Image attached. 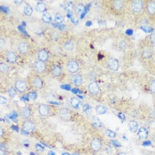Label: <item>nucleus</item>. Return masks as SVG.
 Wrapping results in <instances>:
<instances>
[{
	"label": "nucleus",
	"mask_w": 155,
	"mask_h": 155,
	"mask_svg": "<svg viewBox=\"0 0 155 155\" xmlns=\"http://www.w3.org/2000/svg\"><path fill=\"white\" fill-rule=\"evenodd\" d=\"M129 8L131 14L135 15H138L142 14L143 11L144 10V1H142V0H134V1H130Z\"/></svg>",
	"instance_id": "obj_1"
},
{
	"label": "nucleus",
	"mask_w": 155,
	"mask_h": 155,
	"mask_svg": "<svg viewBox=\"0 0 155 155\" xmlns=\"http://www.w3.org/2000/svg\"><path fill=\"white\" fill-rule=\"evenodd\" d=\"M140 53L143 59H150L153 56V49L152 45L149 43L144 44L141 49H140Z\"/></svg>",
	"instance_id": "obj_2"
},
{
	"label": "nucleus",
	"mask_w": 155,
	"mask_h": 155,
	"mask_svg": "<svg viewBox=\"0 0 155 155\" xmlns=\"http://www.w3.org/2000/svg\"><path fill=\"white\" fill-rule=\"evenodd\" d=\"M112 10L116 14H121L125 8V2L122 0H114L110 2Z\"/></svg>",
	"instance_id": "obj_3"
},
{
	"label": "nucleus",
	"mask_w": 155,
	"mask_h": 155,
	"mask_svg": "<svg viewBox=\"0 0 155 155\" xmlns=\"http://www.w3.org/2000/svg\"><path fill=\"white\" fill-rule=\"evenodd\" d=\"M144 10L150 18L155 20V1H144Z\"/></svg>",
	"instance_id": "obj_4"
},
{
	"label": "nucleus",
	"mask_w": 155,
	"mask_h": 155,
	"mask_svg": "<svg viewBox=\"0 0 155 155\" xmlns=\"http://www.w3.org/2000/svg\"><path fill=\"white\" fill-rule=\"evenodd\" d=\"M80 69V64L77 60H74V59H71V60H68L67 63H66V70L74 74H77V72L79 71Z\"/></svg>",
	"instance_id": "obj_5"
},
{
	"label": "nucleus",
	"mask_w": 155,
	"mask_h": 155,
	"mask_svg": "<svg viewBox=\"0 0 155 155\" xmlns=\"http://www.w3.org/2000/svg\"><path fill=\"white\" fill-rule=\"evenodd\" d=\"M30 84L33 87H35L36 89H38V90L43 89L44 86V83L43 79L39 75H36V74H34L30 77Z\"/></svg>",
	"instance_id": "obj_6"
},
{
	"label": "nucleus",
	"mask_w": 155,
	"mask_h": 155,
	"mask_svg": "<svg viewBox=\"0 0 155 155\" xmlns=\"http://www.w3.org/2000/svg\"><path fill=\"white\" fill-rule=\"evenodd\" d=\"M14 88L20 93H24L28 90V83L23 79H18L14 83Z\"/></svg>",
	"instance_id": "obj_7"
},
{
	"label": "nucleus",
	"mask_w": 155,
	"mask_h": 155,
	"mask_svg": "<svg viewBox=\"0 0 155 155\" xmlns=\"http://www.w3.org/2000/svg\"><path fill=\"white\" fill-rule=\"evenodd\" d=\"M106 64H107V66L108 68L111 70V71H114V72H116L119 70L120 68V62L118 59H116L115 58H113V57H109L107 61H106Z\"/></svg>",
	"instance_id": "obj_8"
},
{
	"label": "nucleus",
	"mask_w": 155,
	"mask_h": 155,
	"mask_svg": "<svg viewBox=\"0 0 155 155\" xmlns=\"http://www.w3.org/2000/svg\"><path fill=\"white\" fill-rule=\"evenodd\" d=\"M103 146V142L100 137H94L91 142V149L93 151H99Z\"/></svg>",
	"instance_id": "obj_9"
},
{
	"label": "nucleus",
	"mask_w": 155,
	"mask_h": 155,
	"mask_svg": "<svg viewBox=\"0 0 155 155\" xmlns=\"http://www.w3.org/2000/svg\"><path fill=\"white\" fill-rule=\"evenodd\" d=\"M33 67H34V70L36 72V73H39V74H43L45 72L46 70V64L45 62H43L39 59L37 60H35L34 63H33Z\"/></svg>",
	"instance_id": "obj_10"
},
{
	"label": "nucleus",
	"mask_w": 155,
	"mask_h": 155,
	"mask_svg": "<svg viewBox=\"0 0 155 155\" xmlns=\"http://www.w3.org/2000/svg\"><path fill=\"white\" fill-rule=\"evenodd\" d=\"M88 91L91 95L97 96L100 92V88L96 82H91L88 85Z\"/></svg>",
	"instance_id": "obj_11"
},
{
	"label": "nucleus",
	"mask_w": 155,
	"mask_h": 155,
	"mask_svg": "<svg viewBox=\"0 0 155 155\" xmlns=\"http://www.w3.org/2000/svg\"><path fill=\"white\" fill-rule=\"evenodd\" d=\"M36 129V124L35 122H33L30 120H26L23 123H22V129L28 133L33 132Z\"/></svg>",
	"instance_id": "obj_12"
},
{
	"label": "nucleus",
	"mask_w": 155,
	"mask_h": 155,
	"mask_svg": "<svg viewBox=\"0 0 155 155\" xmlns=\"http://www.w3.org/2000/svg\"><path fill=\"white\" fill-rule=\"evenodd\" d=\"M50 59V52L46 49H40L37 52V59L46 62Z\"/></svg>",
	"instance_id": "obj_13"
},
{
	"label": "nucleus",
	"mask_w": 155,
	"mask_h": 155,
	"mask_svg": "<svg viewBox=\"0 0 155 155\" xmlns=\"http://www.w3.org/2000/svg\"><path fill=\"white\" fill-rule=\"evenodd\" d=\"M17 50L21 54H27L29 51L30 47L27 42H20L17 45Z\"/></svg>",
	"instance_id": "obj_14"
},
{
	"label": "nucleus",
	"mask_w": 155,
	"mask_h": 155,
	"mask_svg": "<svg viewBox=\"0 0 155 155\" xmlns=\"http://www.w3.org/2000/svg\"><path fill=\"white\" fill-rule=\"evenodd\" d=\"M71 83L74 86H80L83 84V76L80 74H74L71 75Z\"/></svg>",
	"instance_id": "obj_15"
},
{
	"label": "nucleus",
	"mask_w": 155,
	"mask_h": 155,
	"mask_svg": "<svg viewBox=\"0 0 155 155\" xmlns=\"http://www.w3.org/2000/svg\"><path fill=\"white\" fill-rule=\"evenodd\" d=\"M6 59L8 63L15 64L18 59V56L14 51H7L6 53Z\"/></svg>",
	"instance_id": "obj_16"
},
{
	"label": "nucleus",
	"mask_w": 155,
	"mask_h": 155,
	"mask_svg": "<svg viewBox=\"0 0 155 155\" xmlns=\"http://www.w3.org/2000/svg\"><path fill=\"white\" fill-rule=\"evenodd\" d=\"M59 117L64 121H70L71 120V112L67 108H61L59 112Z\"/></svg>",
	"instance_id": "obj_17"
},
{
	"label": "nucleus",
	"mask_w": 155,
	"mask_h": 155,
	"mask_svg": "<svg viewBox=\"0 0 155 155\" xmlns=\"http://www.w3.org/2000/svg\"><path fill=\"white\" fill-rule=\"evenodd\" d=\"M38 113L43 117L48 116L49 114H50V107L45 104H41L38 106Z\"/></svg>",
	"instance_id": "obj_18"
},
{
	"label": "nucleus",
	"mask_w": 155,
	"mask_h": 155,
	"mask_svg": "<svg viewBox=\"0 0 155 155\" xmlns=\"http://www.w3.org/2000/svg\"><path fill=\"white\" fill-rule=\"evenodd\" d=\"M21 116L23 118V119H29L30 116H31V110L29 106H24L21 109Z\"/></svg>",
	"instance_id": "obj_19"
},
{
	"label": "nucleus",
	"mask_w": 155,
	"mask_h": 155,
	"mask_svg": "<svg viewBox=\"0 0 155 155\" xmlns=\"http://www.w3.org/2000/svg\"><path fill=\"white\" fill-rule=\"evenodd\" d=\"M51 73L55 77L59 76L62 74V68L59 65H52L51 67Z\"/></svg>",
	"instance_id": "obj_20"
},
{
	"label": "nucleus",
	"mask_w": 155,
	"mask_h": 155,
	"mask_svg": "<svg viewBox=\"0 0 155 155\" xmlns=\"http://www.w3.org/2000/svg\"><path fill=\"white\" fill-rule=\"evenodd\" d=\"M118 47L121 51H127L129 48V41L127 39H121L118 42Z\"/></svg>",
	"instance_id": "obj_21"
},
{
	"label": "nucleus",
	"mask_w": 155,
	"mask_h": 155,
	"mask_svg": "<svg viewBox=\"0 0 155 155\" xmlns=\"http://www.w3.org/2000/svg\"><path fill=\"white\" fill-rule=\"evenodd\" d=\"M149 135V131L146 128H144V127H141L139 128L138 131H137V136L140 139H145L147 138Z\"/></svg>",
	"instance_id": "obj_22"
},
{
	"label": "nucleus",
	"mask_w": 155,
	"mask_h": 155,
	"mask_svg": "<svg viewBox=\"0 0 155 155\" xmlns=\"http://www.w3.org/2000/svg\"><path fill=\"white\" fill-rule=\"evenodd\" d=\"M63 47H64L65 51H66L67 52H71V51H73L74 47V42H73L72 40H66V41L64 42V44H63Z\"/></svg>",
	"instance_id": "obj_23"
},
{
	"label": "nucleus",
	"mask_w": 155,
	"mask_h": 155,
	"mask_svg": "<svg viewBox=\"0 0 155 155\" xmlns=\"http://www.w3.org/2000/svg\"><path fill=\"white\" fill-rule=\"evenodd\" d=\"M0 71H1L2 74H7L10 73L11 71V68L9 66V65L6 62H1L0 63Z\"/></svg>",
	"instance_id": "obj_24"
},
{
	"label": "nucleus",
	"mask_w": 155,
	"mask_h": 155,
	"mask_svg": "<svg viewBox=\"0 0 155 155\" xmlns=\"http://www.w3.org/2000/svg\"><path fill=\"white\" fill-rule=\"evenodd\" d=\"M129 129L132 133H136L138 131L139 127H138V123L136 121H131L129 122Z\"/></svg>",
	"instance_id": "obj_25"
},
{
	"label": "nucleus",
	"mask_w": 155,
	"mask_h": 155,
	"mask_svg": "<svg viewBox=\"0 0 155 155\" xmlns=\"http://www.w3.org/2000/svg\"><path fill=\"white\" fill-rule=\"evenodd\" d=\"M148 89H149V91L155 95V79L154 78H151L149 83H148Z\"/></svg>",
	"instance_id": "obj_26"
},
{
	"label": "nucleus",
	"mask_w": 155,
	"mask_h": 155,
	"mask_svg": "<svg viewBox=\"0 0 155 155\" xmlns=\"http://www.w3.org/2000/svg\"><path fill=\"white\" fill-rule=\"evenodd\" d=\"M70 103H71L72 106L75 109H78L80 105H81V102H80L79 99H77V98H72L70 99Z\"/></svg>",
	"instance_id": "obj_27"
},
{
	"label": "nucleus",
	"mask_w": 155,
	"mask_h": 155,
	"mask_svg": "<svg viewBox=\"0 0 155 155\" xmlns=\"http://www.w3.org/2000/svg\"><path fill=\"white\" fill-rule=\"evenodd\" d=\"M107 111L106 106H103V105H99L96 106V113L98 114H105Z\"/></svg>",
	"instance_id": "obj_28"
},
{
	"label": "nucleus",
	"mask_w": 155,
	"mask_h": 155,
	"mask_svg": "<svg viewBox=\"0 0 155 155\" xmlns=\"http://www.w3.org/2000/svg\"><path fill=\"white\" fill-rule=\"evenodd\" d=\"M36 9L39 13H44L46 11V5L43 2H38L36 6Z\"/></svg>",
	"instance_id": "obj_29"
},
{
	"label": "nucleus",
	"mask_w": 155,
	"mask_h": 155,
	"mask_svg": "<svg viewBox=\"0 0 155 155\" xmlns=\"http://www.w3.org/2000/svg\"><path fill=\"white\" fill-rule=\"evenodd\" d=\"M23 13L26 16H31L33 14V8L29 5H26L23 8Z\"/></svg>",
	"instance_id": "obj_30"
},
{
	"label": "nucleus",
	"mask_w": 155,
	"mask_h": 155,
	"mask_svg": "<svg viewBox=\"0 0 155 155\" xmlns=\"http://www.w3.org/2000/svg\"><path fill=\"white\" fill-rule=\"evenodd\" d=\"M91 123H92V125L95 128H101L102 127V123L100 122V121L99 120V118H97L95 116H93L91 118Z\"/></svg>",
	"instance_id": "obj_31"
},
{
	"label": "nucleus",
	"mask_w": 155,
	"mask_h": 155,
	"mask_svg": "<svg viewBox=\"0 0 155 155\" xmlns=\"http://www.w3.org/2000/svg\"><path fill=\"white\" fill-rule=\"evenodd\" d=\"M74 11L77 14H80L82 13H84V6L82 5V4H78V5H76L74 6Z\"/></svg>",
	"instance_id": "obj_32"
},
{
	"label": "nucleus",
	"mask_w": 155,
	"mask_h": 155,
	"mask_svg": "<svg viewBox=\"0 0 155 155\" xmlns=\"http://www.w3.org/2000/svg\"><path fill=\"white\" fill-rule=\"evenodd\" d=\"M64 21V17L60 14H57L55 15V22L57 24H62Z\"/></svg>",
	"instance_id": "obj_33"
},
{
	"label": "nucleus",
	"mask_w": 155,
	"mask_h": 155,
	"mask_svg": "<svg viewBox=\"0 0 155 155\" xmlns=\"http://www.w3.org/2000/svg\"><path fill=\"white\" fill-rule=\"evenodd\" d=\"M43 21H44V22H45V23H50L51 21V14H43Z\"/></svg>",
	"instance_id": "obj_34"
},
{
	"label": "nucleus",
	"mask_w": 155,
	"mask_h": 155,
	"mask_svg": "<svg viewBox=\"0 0 155 155\" xmlns=\"http://www.w3.org/2000/svg\"><path fill=\"white\" fill-rule=\"evenodd\" d=\"M28 97H29V99H33V100H36V98H37V93H36V91H29V92Z\"/></svg>",
	"instance_id": "obj_35"
},
{
	"label": "nucleus",
	"mask_w": 155,
	"mask_h": 155,
	"mask_svg": "<svg viewBox=\"0 0 155 155\" xmlns=\"http://www.w3.org/2000/svg\"><path fill=\"white\" fill-rule=\"evenodd\" d=\"M83 110H84V113H86V114H90V113H91L92 108H91V106L90 105L85 104V105H84V106H83Z\"/></svg>",
	"instance_id": "obj_36"
},
{
	"label": "nucleus",
	"mask_w": 155,
	"mask_h": 155,
	"mask_svg": "<svg viewBox=\"0 0 155 155\" xmlns=\"http://www.w3.org/2000/svg\"><path fill=\"white\" fill-rule=\"evenodd\" d=\"M149 43L151 45H155V31L151 33V35L149 36Z\"/></svg>",
	"instance_id": "obj_37"
},
{
	"label": "nucleus",
	"mask_w": 155,
	"mask_h": 155,
	"mask_svg": "<svg viewBox=\"0 0 155 155\" xmlns=\"http://www.w3.org/2000/svg\"><path fill=\"white\" fill-rule=\"evenodd\" d=\"M16 89L14 88H10L9 90H8V94H9V96H10V98H14L15 96H16Z\"/></svg>",
	"instance_id": "obj_38"
},
{
	"label": "nucleus",
	"mask_w": 155,
	"mask_h": 155,
	"mask_svg": "<svg viewBox=\"0 0 155 155\" xmlns=\"http://www.w3.org/2000/svg\"><path fill=\"white\" fill-rule=\"evenodd\" d=\"M106 136H107L112 137V138H114V137H115V136H116L115 132H114V131H113V130H110V129H106Z\"/></svg>",
	"instance_id": "obj_39"
},
{
	"label": "nucleus",
	"mask_w": 155,
	"mask_h": 155,
	"mask_svg": "<svg viewBox=\"0 0 155 155\" xmlns=\"http://www.w3.org/2000/svg\"><path fill=\"white\" fill-rule=\"evenodd\" d=\"M89 78L91 80V82H94L95 79L97 78V74H96L94 71H91V72L90 73V74H89Z\"/></svg>",
	"instance_id": "obj_40"
},
{
	"label": "nucleus",
	"mask_w": 155,
	"mask_h": 155,
	"mask_svg": "<svg viewBox=\"0 0 155 155\" xmlns=\"http://www.w3.org/2000/svg\"><path fill=\"white\" fill-rule=\"evenodd\" d=\"M105 151H106L107 153L111 154V153L114 152V146H113V145H107V146L105 148Z\"/></svg>",
	"instance_id": "obj_41"
},
{
	"label": "nucleus",
	"mask_w": 155,
	"mask_h": 155,
	"mask_svg": "<svg viewBox=\"0 0 155 155\" xmlns=\"http://www.w3.org/2000/svg\"><path fill=\"white\" fill-rule=\"evenodd\" d=\"M6 103H7V99L6 98H5L3 96L0 97V104H1V105H5Z\"/></svg>",
	"instance_id": "obj_42"
},
{
	"label": "nucleus",
	"mask_w": 155,
	"mask_h": 155,
	"mask_svg": "<svg viewBox=\"0 0 155 155\" xmlns=\"http://www.w3.org/2000/svg\"><path fill=\"white\" fill-rule=\"evenodd\" d=\"M36 150L37 151H43L44 150V146H42L41 144H36Z\"/></svg>",
	"instance_id": "obj_43"
},
{
	"label": "nucleus",
	"mask_w": 155,
	"mask_h": 155,
	"mask_svg": "<svg viewBox=\"0 0 155 155\" xmlns=\"http://www.w3.org/2000/svg\"><path fill=\"white\" fill-rule=\"evenodd\" d=\"M111 144H112V145H113V146H121V144H120V143H118L116 140H113V141L111 142Z\"/></svg>",
	"instance_id": "obj_44"
},
{
	"label": "nucleus",
	"mask_w": 155,
	"mask_h": 155,
	"mask_svg": "<svg viewBox=\"0 0 155 155\" xmlns=\"http://www.w3.org/2000/svg\"><path fill=\"white\" fill-rule=\"evenodd\" d=\"M1 149L4 150V151H7L8 150V147L6 145H5L4 144H1Z\"/></svg>",
	"instance_id": "obj_45"
},
{
	"label": "nucleus",
	"mask_w": 155,
	"mask_h": 155,
	"mask_svg": "<svg viewBox=\"0 0 155 155\" xmlns=\"http://www.w3.org/2000/svg\"><path fill=\"white\" fill-rule=\"evenodd\" d=\"M0 153H1V155H6V151H4L2 149H0Z\"/></svg>",
	"instance_id": "obj_46"
},
{
	"label": "nucleus",
	"mask_w": 155,
	"mask_h": 155,
	"mask_svg": "<svg viewBox=\"0 0 155 155\" xmlns=\"http://www.w3.org/2000/svg\"><path fill=\"white\" fill-rule=\"evenodd\" d=\"M119 117H121V118L122 119V121H124V120H125V116H124L122 114H119Z\"/></svg>",
	"instance_id": "obj_47"
},
{
	"label": "nucleus",
	"mask_w": 155,
	"mask_h": 155,
	"mask_svg": "<svg viewBox=\"0 0 155 155\" xmlns=\"http://www.w3.org/2000/svg\"><path fill=\"white\" fill-rule=\"evenodd\" d=\"M61 88L66 89V90H70V86H65V85H63V86H61Z\"/></svg>",
	"instance_id": "obj_48"
},
{
	"label": "nucleus",
	"mask_w": 155,
	"mask_h": 155,
	"mask_svg": "<svg viewBox=\"0 0 155 155\" xmlns=\"http://www.w3.org/2000/svg\"><path fill=\"white\" fill-rule=\"evenodd\" d=\"M117 155H127V153H126V152H124V151H121V152H119Z\"/></svg>",
	"instance_id": "obj_49"
},
{
	"label": "nucleus",
	"mask_w": 155,
	"mask_h": 155,
	"mask_svg": "<svg viewBox=\"0 0 155 155\" xmlns=\"http://www.w3.org/2000/svg\"><path fill=\"white\" fill-rule=\"evenodd\" d=\"M23 3V1H15V4H17V5H21Z\"/></svg>",
	"instance_id": "obj_50"
},
{
	"label": "nucleus",
	"mask_w": 155,
	"mask_h": 155,
	"mask_svg": "<svg viewBox=\"0 0 155 155\" xmlns=\"http://www.w3.org/2000/svg\"><path fill=\"white\" fill-rule=\"evenodd\" d=\"M48 155H55V153H54L53 151H50L48 152Z\"/></svg>",
	"instance_id": "obj_51"
},
{
	"label": "nucleus",
	"mask_w": 155,
	"mask_h": 155,
	"mask_svg": "<svg viewBox=\"0 0 155 155\" xmlns=\"http://www.w3.org/2000/svg\"><path fill=\"white\" fill-rule=\"evenodd\" d=\"M15 129L16 131H18V130H19V129H18L16 128V126H13V129Z\"/></svg>",
	"instance_id": "obj_52"
},
{
	"label": "nucleus",
	"mask_w": 155,
	"mask_h": 155,
	"mask_svg": "<svg viewBox=\"0 0 155 155\" xmlns=\"http://www.w3.org/2000/svg\"><path fill=\"white\" fill-rule=\"evenodd\" d=\"M62 155H70L69 153H67V152H63L62 153Z\"/></svg>",
	"instance_id": "obj_53"
},
{
	"label": "nucleus",
	"mask_w": 155,
	"mask_h": 155,
	"mask_svg": "<svg viewBox=\"0 0 155 155\" xmlns=\"http://www.w3.org/2000/svg\"><path fill=\"white\" fill-rule=\"evenodd\" d=\"M152 139H153V140H154V142H155V134L152 136Z\"/></svg>",
	"instance_id": "obj_54"
},
{
	"label": "nucleus",
	"mask_w": 155,
	"mask_h": 155,
	"mask_svg": "<svg viewBox=\"0 0 155 155\" xmlns=\"http://www.w3.org/2000/svg\"><path fill=\"white\" fill-rule=\"evenodd\" d=\"M72 155H79V154H77V153H74V154H72Z\"/></svg>",
	"instance_id": "obj_55"
}]
</instances>
